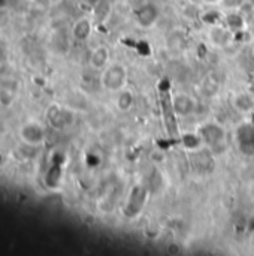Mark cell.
Returning a JSON list of instances; mask_svg holds the SVG:
<instances>
[{"instance_id": "cell-1", "label": "cell", "mask_w": 254, "mask_h": 256, "mask_svg": "<svg viewBox=\"0 0 254 256\" xmlns=\"http://www.w3.org/2000/svg\"><path fill=\"white\" fill-rule=\"evenodd\" d=\"M147 201H148V189L142 184H135L130 189L126 204L123 207L124 218H127V219L139 218L147 206Z\"/></svg>"}, {"instance_id": "cell-2", "label": "cell", "mask_w": 254, "mask_h": 256, "mask_svg": "<svg viewBox=\"0 0 254 256\" xmlns=\"http://www.w3.org/2000/svg\"><path fill=\"white\" fill-rule=\"evenodd\" d=\"M199 135L204 146H208L219 154L226 150V129L223 126L217 123H207L199 129Z\"/></svg>"}, {"instance_id": "cell-3", "label": "cell", "mask_w": 254, "mask_h": 256, "mask_svg": "<svg viewBox=\"0 0 254 256\" xmlns=\"http://www.w3.org/2000/svg\"><path fill=\"white\" fill-rule=\"evenodd\" d=\"M102 86L108 92H120L124 88L127 82V70L123 64H109L103 69L102 78H100Z\"/></svg>"}, {"instance_id": "cell-4", "label": "cell", "mask_w": 254, "mask_h": 256, "mask_svg": "<svg viewBox=\"0 0 254 256\" xmlns=\"http://www.w3.org/2000/svg\"><path fill=\"white\" fill-rule=\"evenodd\" d=\"M18 135L24 144L31 146V147H37L45 141V129L36 120H30V122L22 123L19 130H18Z\"/></svg>"}, {"instance_id": "cell-5", "label": "cell", "mask_w": 254, "mask_h": 256, "mask_svg": "<svg viewBox=\"0 0 254 256\" xmlns=\"http://www.w3.org/2000/svg\"><path fill=\"white\" fill-rule=\"evenodd\" d=\"M238 150L244 156H254V124L243 123L235 132Z\"/></svg>"}, {"instance_id": "cell-6", "label": "cell", "mask_w": 254, "mask_h": 256, "mask_svg": "<svg viewBox=\"0 0 254 256\" xmlns=\"http://www.w3.org/2000/svg\"><path fill=\"white\" fill-rule=\"evenodd\" d=\"M46 118H48V123L57 130H63L73 123V114L69 110L61 108L58 105H51L48 108Z\"/></svg>"}, {"instance_id": "cell-7", "label": "cell", "mask_w": 254, "mask_h": 256, "mask_svg": "<svg viewBox=\"0 0 254 256\" xmlns=\"http://www.w3.org/2000/svg\"><path fill=\"white\" fill-rule=\"evenodd\" d=\"M159 20V8L154 3H144L135 10V21L144 28H150Z\"/></svg>"}, {"instance_id": "cell-8", "label": "cell", "mask_w": 254, "mask_h": 256, "mask_svg": "<svg viewBox=\"0 0 254 256\" xmlns=\"http://www.w3.org/2000/svg\"><path fill=\"white\" fill-rule=\"evenodd\" d=\"M172 110L180 117H189L195 112V100L186 93L177 94L172 100Z\"/></svg>"}, {"instance_id": "cell-9", "label": "cell", "mask_w": 254, "mask_h": 256, "mask_svg": "<svg viewBox=\"0 0 254 256\" xmlns=\"http://www.w3.org/2000/svg\"><path fill=\"white\" fill-rule=\"evenodd\" d=\"M91 32H93V26H91V21L88 20V18H79L75 24H73V27H72V36L76 39V40H79V42H85L88 38H90V34H91Z\"/></svg>"}, {"instance_id": "cell-10", "label": "cell", "mask_w": 254, "mask_h": 256, "mask_svg": "<svg viewBox=\"0 0 254 256\" xmlns=\"http://www.w3.org/2000/svg\"><path fill=\"white\" fill-rule=\"evenodd\" d=\"M108 62H109V51L106 46H97L93 50L90 56V64L93 69L102 70L108 66Z\"/></svg>"}, {"instance_id": "cell-11", "label": "cell", "mask_w": 254, "mask_h": 256, "mask_svg": "<svg viewBox=\"0 0 254 256\" xmlns=\"http://www.w3.org/2000/svg\"><path fill=\"white\" fill-rule=\"evenodd\" d=\"M234 106L241 114L252 112L254 110V96H252L250 93H238L234 98Z\"/></svg>"}, {"instance_id": "cell-12", "label": "cell", "mask_w": 254, "mask_h": 256, "mask_svg": "<svg viewBox=\"0 0 254 256\" xmlns=\"http://www.w3.org/2000/svg\"><path fill=\"white\" fill-rule=\"evenodd\" d=\"M211 40L214 45L217 46H226L231 40H232V36H234V32L229 30L228 27H214L211 30Z\"/></svg>"}, {"instance_id": "cell-13", "label": "cell", "mask_w": 254, "mask_h": 256, "mask_svg": "<svg viewBox=\"0 0 254 256\" xmlns=\"http://www.w3.org/2000/svg\"><path fill=\"white\" fill-rule=\"evenodd\" d=\"M115 105H117V110L121 111V112H129L133 105H135V96L130 90H120L118 94H117V99H115Z\"/></svg>"}, {"instance_id": "cell-14", "label": "cell", "mask_w": 254, "mask_h": 256, "mask_svg": "<svg viewBox=\"0 0 254 256\" xmlns=\"http://www.w3.org/2000/svg\"><path fill=\"white\" fill-rule=\"evenodd\" d=\"M181 144L186 150L198 152L204 146V141H202L199 132H184V134H181Z\"/></svg>"}, {"instance_id": "cell-15", "label": "cell", "mask_w": 254, "mask_h": 256, "mask_svg": "<svg viewBox=\"0 0 254 256\" xmlns=\"http://www.w3.org/2000/svg\"><path fill=\"white\" fill-rule=\"evenodd\" d=\"M201 90H202V93H204L205 96H208V98L216 96V94L219 93V90H220V81H219V78H217L216 75H213V74L207 75V76L204 78L202 84H201Z\"/></svg>"}, {"instance_id": "cell-16", "label": "cell", "mask_w": 254, "mask_h": 256, "mask_svg": "<svg viewBox=\"0 0 254 256\" xmlns=\"http://www.w3.org/2000/svg\"><path fill=\"white\" fill-rule=\"evenodd\" d=\"M225 24L229 30H232L234 33L235 32H240L246 26V18L241 12H229L226 16H225Z\"/></svg>"}, {"instance_id": "cell-17", "label": "cell", "mask_w": 254, "mask_h": 256, "mask_svg": "<svg viewBox=\"0 0 254 256\" xmlns=\"http://www.w3.org/2000/svg\"><path fill=\"white\" fill-rule=\"evenodd\" d=\"M46 180H48V184L52 186V188H57L61 182V165H52L46 174Z\"/></svg>"}, {"instance_id": "cell-18", "label": "cell", "mask_w": 254, "mask_h": 256, "mask_svg": "<svg viewBox=\"0 0 254 256\" xmlns=\"http://www.w3.org/2000/svg\"><path fill=\"white\" fill-rule=\"evenodd\" d=\"M15 100V93L6 87V86H0V105L4 108H9Z\"/></svg>"}, {"instance_id": "cell-19", "label": "cell", "mask_w": 254, "mask_h": 256, "mask_svg": "<svg viewBox=\"0 0 254 256\" xmlns=\"http://www.w3.org/2000/svg\"><path fill=\"white\" fill-rule=\"evenodd\" d=\"M202 21L207 22V24L214 26V24H217L220 21V14L217 10H208V12H205L202 15Z\"/></svg>"}, {"instance_id": "cell-20", "label": "cell", "mask_w": 254, "mask_h": 256, "mask_svg": "<svg viewBox=\"0 0 254 256\" xmlns=\"http://www.w3.org/2000/svg\"><path fill=\"white\" fill-rule=\"evenodd\" d=\"M247 226H249V231H250V232H254V214L250 218V219H249Z\"/></svg>"}, {"instance_id": "cell-21", "label": "cell", "mask_w": 254, "mask_h": 256, "mask_svg": "<svg viewBox=\"0 0 254 256\" xmlns=\"http://www.w3.org/2000/svg\"><path fill=\"white\" fill-rule=\"evenodd\" d=\"M7 6V0H0V10Z\"/></svg>"}, {"instance_id": "cell-22", "label": "cell", "mask_w": 254, "mask_h": 256, "mask_svg": "<svg viewBox=\"0 0 254 256\" xmlns=\"http://www.w3.org/2000/svg\"><path fill=\"white\" fill-rule=\"evenodd\" d=\"M202 2H205V3H208V4H216V3H219V2H222V0H202Z\"/></svg>"}, {"instance_id": "cell-23", "label": "cell", "mask_w": 254, "mask_h": 256, "mask_svg": "<svg viewBox=\"0 0 254 256\" xmlns=\"http://www.w3.org/2000/svg\"><path fill=\"white\" fill-rule=\"evenodd\" d=\"M252 88H253V94H254V75H253V80H252Z\"/></svg>"}, {"instance_id": "cell-24", "label": "cell", "mask_w": 254, "mask_h": 256, "mask_svg": "<svg viewBox=\"0 0 254 256\" xmlns=\"http://www.w3.org/2000/svg\"><path fill=\"white\" fill-rule=\"evenodd\" d=\"M253 56H254V50H253Z\"/></svg>"}]
</instances>
